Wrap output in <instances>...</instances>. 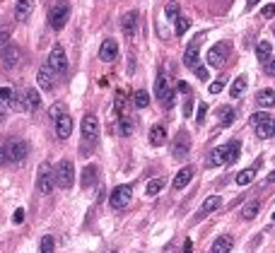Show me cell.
Listing matches in <instances>:
<instances>
[{"mask_svg":"<svg viewBox=\"0 0 275 253\" xmlns=\"http://www.w3.org/2000/svg\"><path fill=\"white\" fill-rule=\"evenodd\" d=\"M54 181L55 186H60V188H73L75 183V166L70 159H63V162H58L54 166Z\"/></svg>","mask_w":275,"mask_h":253,"instance_id":"obj_1","label":"cell"},{"mask_svg":"<svg viewBox=\"0 0 275 253\" xmlns=\"http://www.w3.org/2000/svg\"><path fill=\"white\" fill-rule=\"evenodd\" d=\"M155 90H157V99H160L166 108H171V104H174V92H176V90L171 87V82H169V75H166V72H160V75H157Z\"/></svg>","mask_w":275,"mask_h":253,"instance_id":"obj_2","label":"cell"},{"mask_svg":"<svg viewBox=\"0 0 275 253\" xmlns=\"http://www.w3.org/2000/svg\"><path fill=\"white\" fill-rule=\"evenodd\" d=\"M68 17H70V5L68 2H55L49 12V24L54 27L55 32H60L65 24H68Z\"/></svg>","mask_w":275,"mask_h":253,"instance_id":"obj_3","label":"cell"},{"mask_svg":"<svg viewBox=\"0 0 275 253\" xmlns=\"http://www.w3.org/2000/svg\"><path fill=\"white\" fill-rule=\"evenodd\" d=\"M49 70L58 72V75L68 72V55L63 51V46H54L51 49V53H49Z\"/></svg>","mask_w":275,"mask_h":253,"instance_id":"obj_4","label":"cell"},{"mask_svg":"<svg viewBox=\"0 0 275 253\" xmlns=\"http://www.w3.org/2000/svg\"><path fill=\"white\" fill-rule=\"evenodd\" d=\"M130 200H133V188H130L128 183H123V186H116V188H113L109 202H111V207L121 210V207H128Z\"/></svg>","mask_w":275,"mask_h":253,"instance_id":"obj_5","label":"cell"},{"mask_svg":"<svg viewBox=\"0 0 275 253\" xmlns=\"http://www.w3.org/2000/svg\"><path fill=\"white\" fill-rule=\"evenodd\" d=\"M82 138H85L87 145H94L99 140V118H97V116L87 113V116L82 118Z\"/></svg>","mask_w":275,"mask_h":253,"instance_id":"obj_6","label":"cell"},{"mask_svg":"<svg viewBox=\"0 0 275 253\" xmlns=\"http://www.w3.org/2000/svg\"><path fill=\"white\" fill-rule=\"evenodd\" d=\"M227 58H229V44L227 41H218L215 46H210V51H208V63L210 65L220 68V65H224Z\"/></svg>","mask_w":275,"mask_h":253,"instance_id":"obj_7","label":"cell"},{"mask_svg":"<svg viewBox=\"0 0 275 253\" xmlns=\"http://www.w3.org/2000/svg\"><path fill=\"white\" fill-rule=\"evenodd\" d=\"M5 150H7V159L10 162H22L29 154V145L24 143V140H12Z\"/></svg>","mask_w":275,"mask_h":253,"instance_id":"obj_8","label":"cell"},{"mask_svg":"<svg viewBox=\"0 0 275 253\" xmlns=\"http://www.w3.org/2000/svg\"><path fill=\"white\" fill-rule=\"evenodd\" d=\"M39 191H41V193H51V191H54V169H51V166H41V169H39Z\"/></svg>","mask_w":275,"mask_h":253,"instance_id":"obj_9","label":"cell"},{"mask_svg":"<svg viewBox=\"0 0 275 253\" xmlns=\"http://www.w3.org/2000/svg\"><path fill=\"white\" fill-rule=\"evenodd\" d=\"M70 133H73V118L68 113H60L55 118V135L60 140H65V138H70Z\"/></svg>","mask_w":275,"mask_h":253,"instance_id":"obj_10","label":"cell"},{"mask_svg":"<svg viewBox=\"0 0 275 253\" xmlns=\"http://www.w3.org/2000/svg\"><path fill=\"white\" fill-rule=\"evenodd\" d=\"M0 53H2V65H5L7 70H12L19 63V58H22V51H19L17 46H5Z\"/></svg>","mask_w":275,"mask_h":253,"instance_id":"obj_11","label":"cell"},{"mask_svg":"<svg viewBox=\"0 0 275 253\" xmlns=\"http://www.w3.org/2000/svg\"><path fill=\"white\" fill-rule=\"evenodd\" d=\"M121 29H123L126 36H133L138 32V12H135V10L123 12V17H121Z\"/></svg>","mask_w":275,"mask_h":253,"instance_id":"obj_12","label":"cell"},{"mask_svg":"<svg viewBox=\"0 0 275 253\" xmlns=\"http://www.w3.org/2000/svg\"><path fill=\"white\" fill-rule=\"evenodd\" d=\"M116 55H118V46H116V41H113V39H107V41L102 44V49H99V58H102L104 63H113V60H116Z\"/></svg>","mask_w":275,"mask_h":253,"instance_id":"obj_13","label":"cell"},{"mask_svg":"<svg viewBox=\"0 0 275 253\" xmlns=\"http://www.w3.org/2000/svg\"><path fill=\"white\" fill-rule=\"evenodd\" d=\"M222 150H224V164H234L239 157H241V143H239V140L227 143Z\"/></svg>","mask_w":275,"mask_h":253,"instance_id":"obj_14","label":"cell"},{"mask_svg":"<svg viewBox=\"0 0 275 253\" xmlns=\"http://www.w3.org/2000/svg\"><path fill=\"white\" fill-rule=\"evenodd\" d=\"M171 152H174V157H179V159L188 154V135H186L183 130L179 133V135H176V140H174V147H171Z\"/></svg>","mask_w":275,"mask_h":253,"instance_id":"obj_15","label":"cell"},{"mask_svg":"<svg viewBox=\"0 0 275 253\" xmlns=\"http://www.w3.org/2000/svg\"><path fill=\"white\" fill-rule=\"evenodd\" d=\"M32 10H34V0H17V7H15V17L19 22H27L29 15H32Z\"/></svg>","mask_w":275,"mask_h":253,"instance_id":"obj_16","label":"cell"},{"mask_svg":"<svg viewBox=\"0 0 275 253\" xmlns=\"http://www.w3.org/2000/svg\"><path fill=\"white\" fill-rule=\"evenodd\" d=\"M37 85L44 92L54 90V75H51V70H49V68H41V70L37 72Z\"/></svg>","mask_w":275,"mask_h":253,"instance_id":"obj_17","label":"cell"},{"mask_svg":"<svg viewBox=\"0 0 275 253\" xmlns=\"http://www.w3.org/2000/svg\"><path fill=\"white\" fill-rule=\"evenodd\" d=\"M256 104L261 108H275V92L273 90H261L256 94Z\"/></svg>","mask_w":275,"mask_h":253,"instance_id":"obj_18","label":"cell"},{"mask_svg":"<svg viewBox=\"0 0 275 253\" xmlns=\"http://www.w3.org/2000/svg\"><path fill=\"white\" fill-rule=\"evenodd\" d=\"M273 135H275V121L273 118H268V121H263V123L256 126V138L268 140V138H273Z\"/></svg>","mask_w":275,"mask_h":253,"instance_id":"obj_19","label":"cell"},{"mask_svg":"<svg viewBox=\"0 0 275 253\" xmlns=\"http://www.w3.org/2000/svg\"><path fill=\"white\" fill-rule=\"evenodd\" d=\"M147 140H150V145H152V147H160V145L166 140L165 126H152V128H150V135H147Z\"/></svg>","mask_w":275,"mask_h":253,"instance_id":"obj_20","label":"cell"},{"mask_svg":"<svg viewBox=\"0 0 275 253\" xmlns=\"http://www.w3.org/2000/svg\"><path fill=\"white\" fill-rule=\"evenodd\" d=\"M22 94H24V101H27L29 111L41 108V94H39V90H22Z\"/></svg>","mask_w":275,"mask_h":253,"instance_id":"obj_21","label":"cell"},{"mask_svg":"<svg viewBox=\"0 0 275 253\" xmlns=\"http://www.w3.org/2000/svg\"><path fill=\"white\" fill-rule=\"evenodd\" d=\"M232 246H234L232 236H220V239H215L213 249H210L208 253H229V251H232Z\"/></svg>","mask_w":275,"mask_h":253,"instance_id":"obj_22","label":"cell"},{"mask_svg":"<svg viewBox=\"0 0 275 253\" xmlns=\"http://www.w3.org/2000/svg\"><path fill=\"white\" fill-rule=\"evenodd\" d=\"M220 205H222V198H220V196H210V198H208V200H205V202L201 205L198 219H201V217H205V215H210V212H215V210H218Z\"/></svg>","mask_w":275,"mask_h":253,"instance_id":"obj_23","label":"cell"},{"mask_svg":"<svg viewBox=\"0 0 275 253\" xmlns=\"http://www.w3.org/2000/svg\"><path fill=\"white\" fill-rule=\"evenodd\" d=\"M193 179V169L191 166H183L176 171V176H174V188H183V186H188V181Z\"/></svg>","mask_w":275,"mask_h":253,"instance_id":"obj_24","label":"cell"},{"mask_svg":"<svg viewBox=\"0 0 275 253\" xmlns=\"http://www.w3.org/2000/svg\"><path fill=\"white\" fill-rule=\"evenodd\" d=\"M256 55H258V60H261V63H268V60L273 58V46H271L268 41H258Z\"/></svg>","mask_w":275,"mask_h":253,"instance_id":"obj_25","label":"cell"},{"mask_svg":"<svg viewBox=\"0 0 275 253\" xmlns=\"http://www.w3.org/2000/svg\"><path fill=\"white\" fill-rule=\"evenodd\" d=\"M183 65H186V68H196V65H198V49H196V44H191V46L186 49V53H183Z\"/></svg>","mask_w":275,"mask_h":253,"instance_id":"obj_26","label":"cell"},{"mask_svg":"<svg viewBox=\"0 0 275 253\" xmlns=\"http://www.w3.org/2000/svg\"><path fill=\"white\" fill-rule=\"evenodd\" d=\"M258 212H261V202H258V200H249V202L241 207V217H244V219H254Z\"/></svg>","mask_w":275,"mask_h":253,"instance_id":"obj_27","label":"cell"},{"mask_svg":"<svg viewBox=\"0 0 275 253\" xmlns=\"http://www.w3.org/2000/svg\"><path fill=\"white\" fill-rule=\"evenodd\" d=\"M246 90V75H239L237 80L232 82V87H229V94H232V99H239L241 94Z\"/></svg>","mask_w":275,"mask_h":253,"instance_id":"obj_28","label":"cell"},{"mask_svg":"<svg viewBox=\"0 0 275 253\" xmlns=\"http://www.w3.org/2000/svg\"><path fill=\"white\" fill-rule=\"evenodd\" d=\"M222 164H224V150L218 147L208 154V166H222Z\"/></svg>","mask_w":275,"mask_h":253,"instance_id":"obj_29","label":"cell"},{"mask_svg":"<svg viewBox=\"0 0 275 253\" xmlns=\"http://www.w3.org/2000/svg\"><path fill=\"white\" fill-rule=\"evenodd\" d=\"M15 97H17V92L12 90V87H0V101H2V106H12Z\"/></svg>","mask_w":275,"mask_h":253,"instance_id":"obj_30","label":"cell"},{"mask_svg":"<svg viewBox=\"0 0 275 253\" xmlns=\"http://www.w3.org/2000/svg\"><path fill=\"white\" fill-rule=\"evenodd\" d=\"M254 179H256V169H244L237 174V186H249Z\"/></svg>","mask_w":275,"mask_h":253,"instance_id":"obj_31","label":"cell"},{"mask_svg":"<svg viewBox=\"0 0 275 253\" xmlns=\"http://www.w3.org/2000/svg\"><path fill=\"white\" fill-rule=\"evenodd\" d=\"M133 101H135V106L138 108H147V104H150V94H147L145 90H138L135 92V97H133Z\"/></svg>","mask_w":275,"mask_h":253,"instance_id":"obj_32","label":"cell"},{"mask_svg":"<svg viewBox=\"0 0 275 253\" xmlns=\"http://www.w3.org/2000/svg\"><path fill=\"white\" fill-rule=\"evenodd\" d=\"M162 188H165V179H152L150 183H147L145 191H147V196H157Z\"/></svg>","mask_w":275,"mask_h":253,"instance_id":"obj_33","label":"cell"},{"mask_svg":"<svg viewBox=\"0 0 275 253\" xmlns=\"http://www.w3.org/2000/svg\"><path fill=\"white\" fill-rule=\"evenodd\" d=\"M54 246H55L54 236H44V239H41V244H39V251H41V253H54Z\"/></svg>","mask_w":275,"mask_h":253,"instance_id":"obj_34","label":"cell"},{"mask_svg":"<svg viewBox=\"0 0 275 253\" xmlns=\"http://www.w3.org/2000/svg\"><path fill=\"white\" fill-rule=\"evenodd\" d=\"M188 27H191V19L188 17H176V24H174V29H176V34L181 36L188 32Z\"/></svg>","mask_w":275,"mask_h":253,"instance_id":"obj_35","label":"cell"},{"mask_svg":"<svg viewBox=\"0 0 275 253\" xmlns=\"http://www.w3.org/2000/svg\"><path fill=\"white\" fill-rule=\"evenodd\" d=\"M116 133H118V135H130V133H133V123H130L128 118H121L118 126H116Z\"/></svg>","mask_w":275,"mask_h":253,"instance_id":"obj_36","label":"cell"},{"mask_svg":"<svg viewBox=\"0 0 275 253\" xmlns=\"http://www.w3.org/2000/svg\"><path fill=\"white\" fill-rule=\"evenodd\" d=\"M220 111H222V126H229V123L234 121V108L220 106Z\"/></svg>","mask_w":275,"mask_h":253,"instance_id":"obj_37","label":"cell"},{"mask_svg":"<svg viewBox=\"0 0 275 253\" xmlns=\"http://www.w3.org/2000/svg\"><path fill=\"white\" fill-rule=\"evenodd\" d=\"M94 176H97V169H94V166H87V169H85V174H82V186H85V188L92 186Z\"/></svg>","mask_w":275,"mask_h":253,"instance_id":"obj_38","label":"cell"},{"mask_svg":"<svg viewBox=\"0 0 275 253\" xmlns=\"http://www.w3.org/2000/svg\"><path fill=\"white\" fill-rule=\"evenodd\" d=\"M268 118H271V113H266V111H258V113H254V116L249 118V123L256 128L258 123H263V121H268Z\"/></svg>","mask_w":275,"mask_h":253,"instance_id":"obj_39","label":"cell"},{"mask_svg":"<svg viewBox=\"0 0 275 253\" xmlns=\"http://www.w3.org/2000/svg\"><path fill=\"white\" fill-rule=\"evenodd\" d=\"M165 15L169 19H174V17H179V2H169L165 7Z\"/></svg>","mask_w":275,"mask_h":253,"instance_id":"obj_40","label":"cell"},{"mask_svg":"<svg viewBox=\"0 0 275 253\" xmlns=\"http://www.w3.org/2000/svg\"><path fill=\"white\" fill-rule=\"evenodd\" d=\"M222 87H224V77H220V80H215V82H213V85H210V94H220L222 92Z\"/></svg>","mask_w":275,"mask_h":253,"instance_id":"obj_41","label":"cell"},{"mask_svg":"<svg viewBox=\"0 0 275 253\" xmlns=\"http://www.w3.org/2000/svg\"><path fill=\"white\" fill-rule=\"evenodd\" d=\"M266 19H271V17H275V5H266L263 7V12H261Z\"/></svg>","mask_w":275,"mask_h":253,"instance_id":"obj_42","label":"cell"},{"mask_svg":"<svg viewBox=\"0 0 275 253\" xmlns=\"http://www.w3.org/2000/svg\"><path fill=\"white\" fill-rule=\"evenodd\" d=\"M10 44V32H0V51Z\"/></svg>","mask_w":275,"mask_h":253,"instance_id":"obj_43","label":"cell"},{"mask_svg":"<svg viewBox=\"0 0 275 253\" xmlns=\"http://www.w3.org/2000/svg\"><path fill=\"white\" fill-rule=\"evenodd\" d=\"M193 113V101H191V97L186 99V104H183V116H191Z\"/></svg>","mask_w":275,"mask_h":253,"instance_id":"obj_44","label":"cell"},{"mask_svg":"<svg viewBox=\"0 0 275 253\" xmlns=\"http://www.w3.org/2000/svg\"><path fill=\"white\" fill-rule=\"evenodd\" d=\"M12 222H15V224L24 222V210H22V207H19V210H15V215H12Z\"/></svg>","mask_w":275,"mask_h":253,"instance_id":"obj_45","label":"cell"},{"mask_svg":"<svg viewBox=\"0 0 275 253\" xmlns=\"http://www.w3.org/2000/svg\"><path fill=\"white\" fill-rule=\"evenodd\" d=\"M205 113H208V106H205V104H201V106H198V116H196V118H198V123H203V121H205Z\"/></svg>","mask_w":275,"mask_h":253,"instance_id":"obj_46","label":"cell"},{"mask_svg":"<svg viewBox=\"0 0 275 253\" xmlns=\"http://www.w3.org/2000/svg\"><path fill=\"white\" fill-rule=\"evenodd\" d=\"M266 72H268V75H273V77H275V55L271 58V60H268V63H266Z\"/></svg>","mask_w":275,"mask_h":253,"instance_id":"obj_47","label":"cell"},{"mask_svg":"<svg viewBox=\"0 0 275 253\" xmlns=\"http://www.w3.org/2000/svg\"><path fill=\"white\" fill-rule=\"evenodd\" d=\"M196 75H198V77H201V80H208V70H205V68H203V65H196Z\"/></svg>","mask_w":275,"mask_h":253,"instance_id":"obj_48","label":"cell"},{"mask_svg":"<svg viewBox=\"0 0 275 253\" xmlns=\"http://www.w3.org/2000/svg\"><path fill=\"white\" fill-rule=\"evenodd\" d=\"M7 162H10V159H7V150H5V147H0V166H5Z\"/></svg>","mask_w":275,"mask_h":253,"instance_id":"obj_49","label":"cell"},{"mask_svg":"<svg viewBox=\"0 0 275 253\" xmlns=\"http://www.w3.org/2000/svg\"><path fill=\"white\" fill-rule=\"evenodd\" d=\"M176 87H179V92H181V94H186V97L191 94V87H188V82H179Z\"/></svg>","mask_w":275,"mask_h":253,"instance_id":"obj_50","label":"cell"},{"mask_svg":"<svg viewBox=\"0 0 275 253\" xmlns=\"http://www.w3.org/2000/svg\"><path fill=\"white\" fill-rule=\"evenodd\" d=\"M51 113H54V118H58V116L63 113V106H60V104H54V108H51Z\"/></svg>","mask_w":275,"mask_h":253,"instance_id":"obj_51","label":"cell"},{"mask_svg":"<svg viewBox=\"0 0 275 253\" xmlns=\"http://www.w3.org/2000/svg\"><path fill=\"white\" fill-rule=\"evenodd\" d=\"M193 251V241L191 239H186V244H183V253H191Z\"/></svg>","mask_w":275,"mask_h":253,"instance_id":"obj_52","label":"cell"},{"mask_svg":"<svg viewBox=\"0 0 275 253\" xmlns=\"http://www.w3.org/2000/svg\"><path fill=\"white\" fill-rule=\"evenodd\" d=\"M266 181H268V183H275V171H271V174H268V179H266Z\"/></svg>","mask_w":275,"mask_h":253,"instance_id":"obj_53","label":"cell"},{"mask_svg":"<svg viewBox=\"0 0 275 253\" xmlns=\"http://www.w3.org/2000/svg\"><path fill=\"white\" fill-rule=\"evenodd\" d=\"M256 2H261V0H246V7H254Z\"/></svg>","mask_w":275,"mask_h":253,"instance_id":"obj_54","label":"cell"},{"mask_svg":"<svg viewBox=\"0 0 275 253\" xmlns=\"http://www.w3.org/2000/svg\"><path fill=\"white\" fill-rule=\"evenodd\" d=\"M273 219H275V212H273Z\"/></svg>","mask_w":275,"mask_h":253,"instance_id":"obj_55","label":"cell"}]
</instances>
